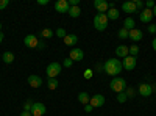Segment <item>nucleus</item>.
Listing matches in <instances>:
<instances>
[{
    "label": "nucleus",
    "instance_id": "obj_1",
    "mask_svg": "<svg viewBox=\"0 0 156 116\" xmlns=\"http://www.w3.org/2000/svg\"><path fill=\"white\" fill-rule=\"evenodd\" d=\"M122 61L117 60V58H109L103 63V71H105L108 75H119L122 72Z\"/></svg>",
    "mask_w": 156,
    "mask_h": 116
},
{
    "label": "nucleus",
    "instance_id": "obj_2",
    "mask_svg": "<svg viewBox=\"0 0 156 116\" xmlns=\"http://www.w3.org/2000/svg\"><path fill=\"white\" fill-rule=\"evenodd\" d=\"M109 88L112 89L114 93H123L125 89L128 88L126 86V80L123 79V77H114V79L111 80V83H109Z\"/></svg>",
    "mask_w": 156,
    "mask_h": 116
},
{
    "label": "nucleus",
    "instance_id": "obj_3",
    "mask_svg": "<svg viewBox=\"0 0 156 116\" xmlns=\"http://www.w3.org/2000/svg\"><path fill=\"white\" fill-rule=\"evenodd\" d=\"M108 21H109V19L106 17V14L97 13L95 17H94V27H95V30H98V32L106 30V28H108Z\"/></svg>",
    "mask_w": 156,
    "mask_h": 116
},
{
    "label": "nucleus",
    "instance_id": "obj_4",
    "mask_svg": "<svg viewBox=\"0 0 156 116\" xmlns=\"http://www.w3.org/2000/svg\"><path fill=\"white\" fill-rule=\"evenodd\" d=\"M61 69H62V66L59 63H50L47 66V69H45V72L48 75V79H56V75H59Z\"/></svg>",
    "mask_w": 156,
    "mask_h": 116
},
{
    "label": "nucleus",
    "instance_id": "obj_5",
    "mask_svg": "<svg viewBox=\"0 0 156 116\" xmlns=\"http://www.w3.org/2000/svg\"><path fill=\"white\" fill-rule=\"evenodd\" d=\"M47 111L45 105L42 104V102H33V107H31V116H44Z\"/></svg>",
    "mask_w": 156,
    "mask_h": 116
},
{
    "label": "nucleus",
    "instance_id": "obj_6",
    "mask_svg": "<svg viewBox=\"0 0 156 116\" xmlns=\"http://www.w3.org/2000/svg\"><path fill=\"white\" fill-rule=\"evenodd\" d=\"M136 63H137L136 57L128 55V57H125L123 61H122V68H123L125 71H133V69L136 68Z\"/></svg>",
    "mask_w": 156,
    "mask_h": 116
},
{
    "label": "nucleus",
    "instance_id": "obj_7",
    "mask_svg": "<svg viewBox=\"0 0 156 116\" xmlns=\"http://www.w3.org/2000/svg\"><path fill=\"white\" fill-rule=\"evenodd\" d=\"M137 93L142 97H150L151 93H153V85H150V83H140L137 86Z\"/></svg>",
    "mask_w": 156,
    "mask_h": 116
},
{
    "label": "nucleus",
    "instance_id": "obj_8",
    "mask_svg": "<svg viewBox=\"0 0 156 116\" xmlns=\"http://www.w3.org/2000/svg\"><path fill=\"white\" fill-rule=\"evenodd\" d=\"M23 44L27 46V47H30V49H37V46H39V38L36 36V35H27L23 38Z\"/></svg>",
    "mask_w": 156,
    "mask_h": 116
},
{
    "label": "nucleus",
    "instance_id": "obj_9",
    "mask_svg": "<svg viewBox=\"0 0 156 116\" xmlns=\"http://www.w3.org/2000/svg\"><path fill=\"white\" fill-rule=\"evenodd\" d=\"M139 19H140L142 24H150L151 19H153V9H147V8H144V9L139 13Z\"/></svg>",
    "mask_w": 156,
    "mask_h": 116
},
{
    "label": "nucleus",
    "instance_id": "obj_10",
    "mask_svg": "<svg viewBox=\"0 0 156 116\" xmlns=\"http://www.w3.org/2000/svg\"><path fill=\"white\" fill-rule=\"evenodd\" d=\"M69 58L72 61H81L84 58V52L81 49H78V47H73L72 50H69Z\"/></svg>",
    "mask_w": 156,
    "mask_h": 116
},
{
    "label": "nucleus",
    "instance_id": "obj_11",
    "mask_svg": "<svg viewBox=\"0 0 156 116\" xmlns=\"http://www.w3.org/2000/svg\"><path fill=\"white\" fill-rule=\"evenodd\" d=\"M89 104L92 105L94 108H100V107L105 105V96H103V94H94L92 97H90Z\"/></svg>",
    "mask_w": 156,
    "mask_h": 116
},
{
    "label": "nucleus",
    "instance_id": "obj_12",
    "mask_svg": "<svg viewBox=\"0 0 156 116\" xmlns=\"http://www.w3.org/2000/svg\"><path fill=\"white\" fill-rule=\"evenodd\" d=\"M94 8L101 14H106V11L109 9V3L106 0H94Z\"/></svg>",
    "mask_w": 156,
    "mask_h": 116
},
{
    "label": "nucleus",
    "instance_id": "obj_13",
    "mask_svg": "<svg viewBox=\"0 0 156 116\" xmlns=\"http://www.w3.org/2000/svg\"><path fill=\"white\" fill-rule=\"evenodd\" d=\"M55 9L58 13H69L70 5H69V0H58L55 3Z\"/></svg>",
    "mask_w": 156,
    "mask_h": 116
},
{
    "label": "nucleus",
    "instance_id": "obj_14",
    "mask_svg": "<svg viewBox=\"0 0 156 116\" xmlns=\"http://www.w3.org/2000/svg\"><path fill=\"white\" fill-rule=\"evenodd\" d=\"M142 36H144V33H142L139 28H133V30H129V32H128V38H129V39H131L134 44H136L137 41L142 39Z\"/></svg>",
    "mask_w": 156,
    "mask_h": 116
},
{
    "label": "nucleus",
    "instance_id": "obj_15",
    "mask_svg": "<svg viewBox=\"0 0 156 116\" xmlns=\"http://www.w3.org/2000/svg\"><path fill=\"white\" fill-rule=\"evenodd\" d=\"M128 55H129V49H128V46L120 44V46H117V47H115V57L125 58V57H128Z\"/></svg>",
    "mask_w": 156,
    "mask_h": 116
},
{
    "label": "nucleus",
    "instance_id": "obj_16",
    "mask_svg": "<svg viewBox=\"0 0 156 116\" xmlns=\"http://www.w3.org/2000/svg\"><path fill=\"white\" fill-rule=\"evenodd\" d=\"M28 85L31 88H41L42 85V79L39 75H28Z\"/></svg>",
    "mask_w": 156,
    "mask_h": 116
},
{
    "label": "nucleus",
    "instance_id": "obj_17",
    "mask_svg": "<svg viewBox=\"0 0 156 116\" xmlns=\"http://www.w3.org/2000/svg\"><path fill=\"white\" fill-rule=\"evenodd\" d=\"M64 44H66V46H75L76 43H78V36L75 35V33H70V35H66V38H64Z\"/></svg>",
    "mask_w": 156,
    "mask_h": 116
},
{
    "label": "nucleus",
    "instance_id": "obj_18",
    "mask_svg": "<svg viewBox=\"0 0 156 116\" xmlns=\"http://www.w3.org/2000/svg\"><path fill=\"white\" fill-rule=\"evenodd\" d=\"M122 9H123L125 13H128V14H133V13H137V8H136L134 2H125V3L122 5Z\"/></svg>",
    "mask_w": 156,
    "mask_h": 116
},
{
    "label": "nucleus",
    "instance_id": "obj_19",
    "mask_svg": "<svg viewBox=\"0 0 156 116\" xmlns=\"http://www.w3.org/2000/svg\"><path fill=\"white\" fill-rule=\"evenodd\" d=\"M119 16H120V13H119V9H117V8H109L106 11V17L111 19V21H117V19H119Z\"/></svg>",
    "mask_w": 156,
    "mask_h": 116
},
{
    "label": "nucleus",
    "instance_id": "obj_20",
    "mask_svg": "<svg viewBox=\"0 0 156 116\" xmlns=\"http://www.w3.org/2000/svg\"><path fill=\"white\" fill-rule=\"evenodd\" d=\"M14 54L12 52H3V55H2V60H3V63H6V64H11V63H14Z\"/></svg>",
    "mask_w": 156,
    "mask_h": 116
},
{
    "label": "nucleus",
    "instance_id": "obj_21",
    "mask_svg": "<svg viewBox=\"0 0 156 116\" xmlns=\"http://www.w3.org/2000/svg\"><path fill=\"white\" fill-rule=\"evenodd\" d=\"M134 24H136V22H134V19H133V17H126V19L123 21V28L129 32V30L136 28V27H134Z\"/></svg>",
    "mask_w": 156,
    "mask_h": 116
},
{
    "label": "nucleus",
    "instance_id": "obj_22",
    "mask_svg": "<svg viewBox=\"0 0 156 116\" xmlns=\"http://www.w3.org/2000/svg\"><path fill=\"white\" fill-rule=\"evenodd\" d=\"M67 14H69L70 17L76 19V17H80V14H81V9H80V6H70V9H69Z\"/></svg>",
    "mask_w": 156,
    "mask_h": 116
},
{
    "label": "nucleus",
    "instance_id": "obj_23",
    "mask_svg": "<svg viewBox=\"0 0 156 116\" xmlns=\"http://www.w3.org/2000/svg\"><path fill=\"white\" fill-rule=\"evenodd\" d=\"M78 102H80V104H83V105H87L89 102H90V97H89V94L87 93H80L78 94Z\"/></svg>",
    "mask_w": 156,
    "mask_h": 116
},
{
    "label": "nucleus",
    "instance_id": "obj_24",
    "mask_svg": "<svg viewBox=\"0 0 156 116\" xmlns=\"http://www.w3.org/2000/svg\"><path fill=\"white\" fill-rule=\"evenodd\" d=\"M37 38H53V30H50V28H42L41 32H39V36Z\"/></svg>",
    "mask_w": 156,
    "mask_h": 116
},
{
    "label": "nucleus",
    "instance_id": "obj_25",
    "mask_svg": "<svg viewBox=\"0 0 156 116\" xmlns=\"http://www.w3.org/2000/svg\"><path fill=\"white\" fill-rule=\"evenodd\" d=\"M47 85H48V89H51V91H53V89H56L58 88V80L56 79H48V82H47Z\"/></svg>",
    "mask_w": 156,
    "mask_h": 116
},
{
    "label": "nucleus",
    "instance_id": "obj_26",
    "mask_svg": "<svg viewBox=\"0 0 156 116\" xmlns=\"http://www.w3.org/2000/svg\"><path fill=\"white\" fill-rule=\"evenodd\" d=\"M117 102H119V104H125V102L128 100V96L125 94V91L123 93H119V94H117V99H115Z\"/></svg>",
    "mask_w": 156,
    "mask_h": 116
},
{
    "label": "nucleus",
    "instance_id": "obj_27",
    "mask_svg": "<svg viewBox=\"0 0 156 116\" xmlns=\"http://www.w3.org/2000/svg\"><path fill=\"white\" fill-rule=\"evenodd\" d=\"M117 36L120 38V39H128V30H125L123 27L119 30V33H117Z\"/></svg>",
    "mask_w": 156,
    "mask_h": 116
},
{
    "label": "nucleus",
    "instance_id": "obj_28",
    "mask_svg": "<svg viewBox=\"0 0 156 116\" xmlns=\"http://www.w3.org/2000/svg\"><path fill=\"white\" fill-rule=\"evenodd\" d=\"M129 49V55L131 57H136L137 54H139V47H137V44H133L131 47H128Z\"/></svg>",
    "mask_w": 156,
    "mask_h": 116
},
{
    "label": "nucleus",
    "instance_id": "obj_29",
    "mask_svg": "<svg viewBox=\"0 0 156 116\" xmlns=\"http://www.w3.org/2000/svg\"><path fill=\"white\" fill-rule=\"evenodd\" d=\"M125 94H126L128 97H134V96H136V89L128 86V89H125Z\"/></svg>",
    "mask_w": 156,
    "mask_h": 116
},
{
    "label": "nucleus",
    "instance_id": "obj_30",
    "mask_svg": "<svg viewBox=\"0 0 156 116\" xmlns=\"http://www.w3.org/2000/svg\"><path fill=\"white\" fill-rule=\"evenodd\" d=\"M31 107H33V102L28 99V100L23 104V111H31Z\"/></svg>",
    "mask_w": 156,
    "mask_h": 116
},
{
    "label": "nucleus",
    "instance_id": "obj_31",
    "mask_svg": "<svg viewBox=\"0 0 156 116\" xmlns=\"http://www.w3.org/2000/svg\"><path fill=\"white\" fill-rule=\"evenodd\" d=\"M134 5H136V8H137V11H142L144 9V2H142V0H134Z\"/></svg>",
    "mask_w": 156,
    "mask_h": 116
},
{
    "label": "nucleus",
    "instance_id": "obj_32",
    "mask_svg": "<svg viewBox=\"0 0 156 116\" xmlns=\"http://www.w3.org/2000/svg\"><path fill=\"white\" fill-rule=\"evenodd\" d=\"M55 35H56L58 38H62V39H64V38H66V35H67V33L64 32V28H58V30L55 32Z\"/></svg>",
    "mask_w": 156,
    "mask_h": 116
},
{
    "label": "nucleus",
    "instance_id": "obj_33",
    "mask_svg": "<svg viewBox=\"0 0 156 116\" xmlns=\"http://www.w3.org/2000/svg\"><path fill=\"white\" fill-rule=\"evenodd\" d=\"M72 64H73V61H72L70 58H64V61H62V66H66V68H72Z\"/></svg>",
    "mask_w": 156,
    "mask_h": 116
},
{
    "label": "nucleus",
    "instance_id": "obj_34",
    "mask_svg": "<svg viewBox=\"0 0 156 116\" xmlns=\"http://www.w3.org/2000/svg\"><path fill=\"white\" fill-rule=\"evenodd\" d=\"M92 75H94V72L90 71V69H86V71H84V79H86V80L92 79Z\"/></svg>",
    "mask_w": 156,
    "mask_h": 116
},
{
    "label": "nucleus",
    "instance_id": "obj_35",
    "mask_svg": "<svg viewBox=\"0 0 156 116\" xmlns=\"http://www.w3.org/2000/svg\"><path fill=\"white\" fill-rule=\"evenodd\" d=\"M144 5H145V6H147V9H153V8H154V5H156V3H154V2H153V0H148V2H145V3H144Z\"/></svg>",
    "mask_w": 156,
    "mask_h": 116
},
{
    "label": "nucleus",
    "instance_id": "obj_36",
    "mask_svg": "<svg viewBox=\"0 0 156 116\" xmlns=\"http://www.w3.org/2000/svg\"><path fill=\"white\" fill-rule=\"evenodd\" d=\"M9 5V0H0V9H5Z\"/></svg>",
    "mask_w": 156,
    "mask_h": 116
},
{
    "label": "nucleus",
    "instance_id": "obj_37",
    "mask_svg": "<svg viewBox=\"0 0 156 116\" xmlns=\"http://www.w3.org/2000/svg\"><path fill=\"white\" fill-rule=\"evenodd\" d=\"M148 33H151V35H154V33H156V24L148 25Z\"/></svg>",
    "mask_w": 156,
    "mask_h": 116
},
{
    "label": "nucleus",
    "instance_id": "obj_38",
    "mask_svg": "<svg viewBox=\"0 0 156 116\" xmlns=\"http://www.w3.org/2000/svg\"><path fill=\"white\" fill-rule=\"evenodd\" d=\"M94 110V107L92 105H90V104H87V105H84V111L86 113H90V111H92Z\"/></svg>",
    "mask_w": 156,
    "mask_h": 116
},
{
    "label": "nucleus",
    "instance_id": "obj_39",
    "mask_svg": "<svg viewBox=\"0 0 156 116\" xmlns=\"http://www.w3.org/2000/svg\"><path fill=\"white\" fill-rule=\"evenodd\" d=\"M37 5H48V0H37Z\"/></svg>",
    "mask_w": 156,
    "mask_h": 116
},
{
    "label": "nucleus",
    "instance_id": "obj_40",
    "mask_svg": "<svg viewBox=\"0 0 156 116\" xmlns=\"http://www.w3.org/2000/svg\"><path fill=\"white\" fill-rule=\"evenodd\" d=\"M20 116H31V113H30V111H22Z\"/></svg>",
    "mask_w": 156,
    "mask_h": 116
},
{
    "label": "nucleus",
    "instance_id": "obj_41",
    "mask_svg": "<svg viewBox=\"0 0 156 116\" xmlns=\"http://www.w3.org/2000/svg\"><path fill=\"white\" fill-rule=\"evenodd\" d=\"M45 47V44L42 43V41H39V46H37V49H44Z\"/></svg>",
    "mask_w": 156,
    "mask_h": 116
},
{
    "label": "nucleus",
    "instance_id": "obj_42",
    "mask_svg": "<svg viewBox=\"0 0 156 116\" xmlns=\"http://www.w3.org/2000/svg\"><path fill=\"white\" fill-rule=\"evenodd\" d=\"M3 38H5V36H3V32H0V44H2V41H3Z\"/></svg>",
    "mask_w": 156,
    "mask_h": 116
},
{
    "label": "nucleus",
    "instance_id": "obj_43",
    "mask_svg": "<svg viewBox=\"0 0 156 116\" xmlns=\"http://www.w3.org/2000/svg\"><path fill=\"white\" fill-rule=\"evenodd\" d=\"M153 50H154V52H156V38H154V39H153Z\"/></svg>",
    "mask_w": 156,
    "mask_h": 116
},
{
    "label": "nucleus",
    "instance_id": "obj_44",
    "mask_svg": "<svg viewBox=\"0 0 156 116\" xmlns=\"http://www.w3.org/2000/svg\"><path fill=\"white\" fill-rule=\"evenodd\" d=\"M153 16H156V5H154V8H153Z\"/></svg>",
    "mask_w": 156,
    "mask_h": 116
},
{
    "label": "nucleus",
    "instance_id": "obj_45",
    "mask_svg": "<svg viewBox=\"0 0 156 116\" xmlns=\"http://www.w3.org/2000/svg\"><path fill=\"white\" fill-rule=\"evenodd\" d=\"M0 32H2V24H0Z\"/></svg>",
    "mask_w": 156,
    "mask_h": 116
}]
</instances>
